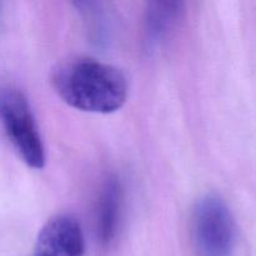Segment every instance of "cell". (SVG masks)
<instances>
[{"label": "cell", "mask_w": 256, "mask_h": 256, "mask_svg": "<svg viewBox=\"0 0 256 256\" xmlns=\"http://www.w3.org/2000/svg\"><path fill=\"white\" fill-rule=\"evenodd\" d=\"M56 94L72 108L94 114H112L125 104L128 82L118 68L92 58H74L52 72Z\"/></svg>", "instance_id": "cell-1"}, {"label": "cell", "mask_w": 256, "mask_h": 256, "mask_svg": "<svg viewBox=\"0 0 256 256\" xmlns=\"http://www.w3.org/2000/svg\"><path fill=\"white\" fill-rule=\"evenodd\" d=\"M0 122L22 162L32 169L44 168V142L29 102L20 90L0 88Z\"/></svg>", "instance_id": "cell-2"}, {"label": "cell", "mask_w": 256, "mask_h": 256, "mask_svg": "<svg viewBox=\"0 0 256 256\" xmlns=\"http://www.w3.org/2000/svg\"><path fill=\"white\" fill-rule=\"evenodd\" d=\"M192 230L199 256H232L236 244V225L222 198L206 195L198 202Z\"/></svg>", "instance_id": "cell-3"}, {"label": "cell", "mask_w": 256, "mask_h": 256, "mask_svg": "<svg viewBox=\"0 0 256 256\" xmlns=\"http://www.w3.org/2000/svg\"><path fill=\"white\" fill-rule=\"evenodd\" d=\"M85 239L74 216L59 214L48 220L40 230L32 256H84Z\"/></svg>", "instance_id": "cell-4"}, {"label": "cell", "mask_w": 256, "mask_h": 256, "mask_svg": "<svg viewBox=\"0 0 256 256\" xmlns=\"http://www.w3.org/2000/svg\"><path fill=\"white\" fill-rule=\"evenodd\" d=\"M124 192L119 178L109 176L100 190L96 210V239L100 248L110 249L114 245L122 220Z\"/></svg>", "instance_id": "cell-5"}, {"label": "cell", "mask_w": 256, "mask_h": 256, "mask_svg": "<svg viewBox=\"0 0 256 256\" xmlns=\"http://www.w3.org/2000/svg\"><path fill=\"white\" fill-rule=\"evenodd\" d=\"M184 15L180 2H152L144 12V42L149 52H155L174 34Z\"/></svg>", "instance_id": "cell-6"}]
</instances>
